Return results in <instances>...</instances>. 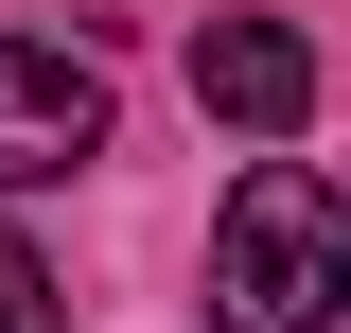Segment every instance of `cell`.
Listing matches in <instances>:
<instances>
[{"label":"cell","instance_id":"1","mask_svg":"<svg viewBox=\"0 0 351 333\" xmlns=\"http://www.w3.org/2000/svg\"><path fill=\"white\" fill-rule=\"evenodd\" d=\"M351 298V210L316 158H246L211 210V333H334Z\"/></svg>","mask_w":351,"mask_h":333},{"label":"cell","instance_id":"2","mask_svg":"<svg viewBox=\"0 0 351 333\" xmlns=\"http://www.w3.org/2000/svg\"><path fill=\"white\" fill-rule=\"evenodd\" d=\"M88 158H106V71L53 36H0V193H53Z\"/></svg>","mask_w":351,"mask_h":333},{"label":"cell","instance_id":"3","mask_svg":"<svg viewBox=\"0 0 351 333\" xmlns=\"http://www.w3.org/2000/svg\"><path fill=\"white\" fill-rule=\"evenodd\" d=\"M193 106L246 123V140H299L316 123V53L281 36V18H211V36H193Z\"/></svg>","mask_w":351,"mask_h":333},{"label":"cell","instance_id":"4","mask_svg":"<svg viewBox=\"0 0 351 333\" xmlns=\"http://www.w3.org/2000/svg\"><path fill=\"white\" fill-rule=\"evenodd\" d=\"M0 333H71V298H53V263L0 228Z\"/></svg>","mask_w":351,"mask_h":333}]
</instances>
